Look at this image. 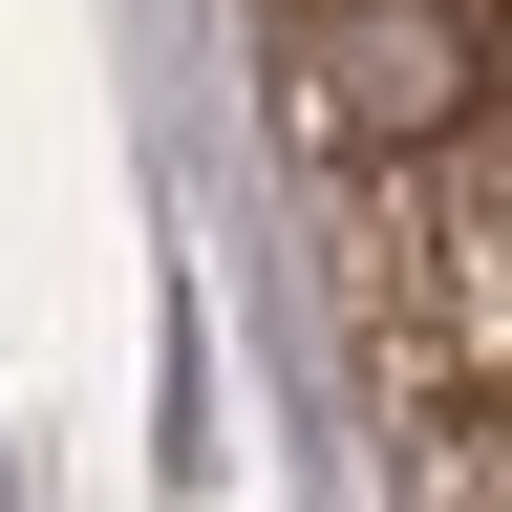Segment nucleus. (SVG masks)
Returning <instances> with one entry per match:
<instances>
[{
    "instance_id": "obj_1",
    "label": "nucleus",
    "mask_w": 512,
    "mask_h": 512,
    "mask_svg": "<svg viewBox=\"0 0 512 512\" xmlns=\"http://www.w3.org/2000/svg\"><path fill=\"white\" fill-rule=\"evenodd\" d=\"M448 128H491V0H320L299 22V150L427 171Z\"/></svg>"
}]
</instances>
